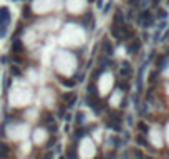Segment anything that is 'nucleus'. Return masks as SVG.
<instances>
[{
    "mask_svg": "<svg viewBox=\"0 0 169 159\" xmlns=\"http://www.w3.org/2000/svg\"><path fill=\"white\" fill-rule=\"evenodd\" d=\"M138 23L143 28H149V27L154 25V15H152L149 10H143L141 13L138 15Z\"/></svg>",
    "mask_w": 169,
    "mask_h": 159,
    "instance_id": "nucleus-1",
    "label": "nucleus"
},
{
    "mask_svg": "<svg viewBox=\"0 0 169 159\" xmlns=\"http://www.w3.org/2000/svg\"><path fill=\"white\" fill-rule=\"evenodd\" d=\"M139 48H141V40L134 38L133 42L128 45V53H129V55H136V53L139 51Z\"/></svg>",
    "mask_w": 169,
    "mask_h": 159,
    "instance_id": "nucleus-2",
    "label": "nucleus"
},
{
    "mask_svg": "<svg viewBox=\"0 0 169 159\" xmlns=\"http://www.w3.org/2000/svg\"><path fill=\"white\" fill-rule=\"evenodd\" d=\"M101 50L105 55H108V56H113V45H111V42L108 38H103V42H101Z\"/></svg>",
    "mask_w": 169,
    "mask_h": 159,
    "instance_id": "nucleus-3",
    "label": "nucleus"
},
{
    "mask_svg": "<svg viewBox=\"0 0 169 159\" xmlns=\"http://www.w3.org/2000/svg\"><path fill=\"white\" fill-rule=\"evenodd\" d=\"M167 62H169V55H161V56H158V60H156L158 71H163L164 68L167 66Z\"/></svg>",
    "mask_w": 169,
    "mask_h": 159,
    "instance_id": "nucleus-4",
    "label": "nucleus"
},
{
    "mask_svg": "<svg viewBox=\"0 0 169 159\" xmlns=\"http://www.w3.org/2000/svg\"><path fill=\"white\" fill-rule=\"evenodd\" d=\"M63 100L67 101V106H65V108L71 109L73 106H75V103H76V95L75 93H67V95H63Z\"/></svg>",
    "mask_w": 169,
    "mask_h": 159,
    "instance_id": "nucleus-5",
    "label": "nucleus"
},
{
    "mask_svg": "<svg viewBox=\"0 0 169 159\" xmlns=\"http://www.w3.org/2000/svg\"><path fill=\"white\" fill-rule=\"evenodd\" d=\"M9 22H10V10L7 9V7H2V9H0V23L9 25Z\"/></svg>",
    "mask_w": 169,
    "mask_h": 159,
    "instance_id": "nucleus-6",
    "label": "nucleus"
},
{
    "mask_svg": "<svg viewBox=\"0 0 169 159\" xmlns=\"http://www.w3.org/2000/svg\"><path fill=\"white\" fill-rule=\"evenodd\" d=\"M131 73H133V70H131L129 63H128V62H123V63H121V66H119V76L126 78V76H129Z\"/></svg>",
    "mask_w": 169,
    "mask_h": 159,
    "instance_id": "nucleus-7",
    "label": "nucleus"
},
{
    "mask_svg": "<svg viewBox=\"0 0 169 159\" xmlns=\"http://www.w3.org/2000/svg\"><path fill=\"white\" fill-rule=\"evenodd\" d=\"M23 50V45L20 42V38H13L12 40V51H13V55H18V53H22Z\"/></svg>",
    "mask_w": 169,
    "mask_h": 159,
    "instance_id": "nucleus-8",
    "label": "nucleus"
},
{
    "mask_svg": "<svg viewBox=\"0 0 169 159\" xmlns=\"http://www.w3.org/2000/svg\"><path fill=\"white\" fill-rule=\"evenodd\" d=\"M10 153V148L5 144V142H0V159H7Z\"/></svg>",
    "mask_w": 169,
    "mask_h": 159,
    "instance_id": "nucleus-9",
    "label": "nucleus"
},
{
    "mask_svg": "<svg viewBox=\"0 0 169 159\" xmlns=\"http://www.w3.org/2000/svg\"><path fill=\"white\" fill-rule=\"evenodd\" d=\"M113 23H119V25H123L125 23V13H123V10H116V13H114V22Z\"/></svg>",
    "mask_w": 169,
    "mask_h": 159,
    "instance_id": "nucleus-10",
    "label": "nucleus"
},
{
    "mask_svg": "<svg viewBox=\"0 0 169 159\" xmlns=\"http://www.w3.org/2000/svg\"><path fill=\"white\" fill-rule=\"evenodd\" d=\"M136 142H138L139 146H143V148H151L149 142L146 141V138H144V134H138V136H136Z\"/></svg>",
    "mask_w": 169,
    "mask_h": 159,
    "instance_id": "nucleus-11",
    "label": "nucleus"
},
{
    "mask_svg": "<svg viewBox=\"0 0 169 159\" xmlns=\"http://www.w3.org/2000/svg\"><path fill=\"white\" fill-rule=\"evenodd\" d=\"M58 81H60V83L61 85H63V86H67V88H73V86H75V80H65V78H60V76H58Z\"/></svg>",
    "mask_w": 169,
    "mask_h": 159,
    "instance_id": "nucleus-12",
    "label": "nucleus"
},
{
    "mask_svg": "<svg viewBox=\"0 0 169 159\" xmlns=\"http://www.w3.org/2000/svg\"><path fill=\"white\" fill-rule=\"evenodd\" d=\"M23 18H32V17H33V12H32V7L30 5H25V7H23Z\"/></svg>",
    "mask_w": 169,
    "mask_h": 159,
    "instance_id": "nucleus-13",
    "label": "nucleus"
},
{
    "mask_svg": "<svg viewBox=\"0 0 169 159\" xmlns=\"http://www.w3.org/2000/svg\"><path fill=\"white\" fill-rule=\"evenodd\" d=\"M67 159H78V156H76V149H75V148L67 149Z\"/></svg>",
    "mask_w": 169,
    "mask_h": 159,
    "instance_id": "nucleus-14",
    "label": "nucleus"
},
{
    "mask_svg": "<svg viewBox=\"0 0 169 159\" xmlns=\"http://www.w3.org/2000/svg\"><path fill=\"white\" fill-rule=\"evenodd\" d=\"M75 119H76V123H78V124H81V126H83V124H85V113H83V111L76 113Z\"/></svg>",
    "mask_w": 169,
    "mask_h": 159,
    "instance_id": "nucleus-15",
    "label": "nucleus"
},
{
    "mask_svg": "<svg viewBox=\"0 0 169 159\" xmlns=\"http://www.w3.org/2000/svg\"><path fill=\"white\" fill-rule=\"evenodd\" d=\"M138 129L141 131V134H146V133H148V129H149V128H148V124L144 123V121H139V123H138Z\"/></svg>",
    "mask_w": 169,
    "mask_h": 159,
    "instance_id": "nucleus-16",
    "label": "nucleus"
},
{
    "mask_svg": "<svg viewBox=\"0 0 169 159\" xmlns=\"http://www.w3.org/2000/svg\"><path fill=\"white\" fill-rule=\"evenodd\" d=\"M10 73H12L13 76H20V75H22V70H20L18 66H12V68H10Z\"/></svg>",
    "mask_w": 169,
    "mask_h": 159,
    "instance_id": "nucleus-17",
    "label": "nucleus"
},
{
    "mask_svg": "<svg viewBox=\"0 0 169 159\" xmlns=\"http://www.w3.org/2000/svg\"><path fill=\"white\" fill-rule=\"evenodd\" d=\"M85 134H86V129H85V128H81V129H78V131H76L75 138H76V139H81V138H83Z\"/></svg>",
    "mask_w": 169,
    "mask_h": 159,
    "instance_id": "nucleus-18",
    "label": "nucleus"
},
{
    "mask_svg": "<svg viewBox=\"0 0 169 159\" xmlns=\"http://www.w3.org/2000/svg\"><path fill=\"white\" fill-rule=\"evenodd\" d=\"M158 18H161V20H166V18H167V12H166V10H163V9L158 10Z\"/></svg>",
    "mask_w": 169,
    "mask_h": 159,
    "instance_id": "nucleus-19",
    "label": "nucleus"
},
{
    "mask_svg": "<svg viewBox=\"0 0 169 159\" xmlns=\"http://www.w3.org/2000/svg\"><path fill=\"white\" fill-rule=\"evenodd\" d=\"M158 75H159V71H154V73H151V75H149V83H151V85L156 83V78H158Z\"/></svg>",
    "mask_w": 169,
    "mask_h": 159,
    "instance_id": "nucleus-20",
    "label": "nucleus"
},
{
    "mask_svg": "<svg viewBox=\"0 0 169 159\" xmlns=\"http://www.w3.org/2000/svg\"><path fill=\"white\" fill-rule=\"evenodd\" d=\"M12 62L20 65V63H23V58H22V56H18V55H13V56H12Z\"/></svg>",
    "mask_w": 169,
    "mask_h": 159,
    "instance_id": "nucleus-21",
    "label": "nucleus"
},
{
    "mask_svg": "<svg viewBox=\"0 0 169 159\" xmlns=\"http://www.w3.org/2000/svg\"><path fill=\"white\" fill-rule=\"evenodd\" d=\"M111 7H113V3H111V2H108V3H106V5H105V7H103V13L106 15V13H108V12L111 10Z\"/></svg>",
    "mask_w": 169,
    "mask_h": 159,
    "instance_id": "nucleus-22",
    "label": "nucleus"
},
{
    "mask_svg": "<svg viewBox=\"0 0 169 159\" xmlns=\"http://www.w3.org/2000/svg\"><path fill=\"white\" fill-rule=\"evenodd\" d=\"M118 86H119V88H121V89H123V91H128V88H129V86H128V83H125V81H121V83H119V85H118Z\"/></svg>",
    "mask_w": 169,
    "mask_h": 159,
    "instance_id": "nucleus-23",
    "label": "nucleus"
},
{
    "mask_svg": "<svg viewBox=\"0 0 169 159\" xmlns=\"http://www.w3.org/2000/svg\"><path fill=\"white\" fill-rule=\"evenodd\" d=\"M10 85H12V80L10 78H5V88H9Z\"/></svg>",
    "mask_w": 169,
    "mask_h": 159,
    "instance_id": "nucleus-24",
    "label": "nucleus"
},
{
    "mask_svg": "<svg viewBox=\"0 0 169 159\" xmlns=\"http://www.w3.org/2000/svg\"><path fill=\"white\" fill-rule=\"evenodd\" d=\"M65 121H71V115H70V113L65 115Z\"/></svg>",
    "mask_w": 169,
    "mask_h": 159,
    "instance_id": "nucleus-25",
    "label": "nucleus"
},
{
    "mask_svg": "<svg viewBox=\"0 0 169 159\" xmlns=\"http://www.w3.org/2000/svg\"><path fill=\"white\" fill-rule=\"evenodd\" d=\"M126 104H128V100H126V98H125V100L121 101V108H126Z\"/></svg>",
    "mask_w": 169,
    "mask_h": 159,
    "instance_id": "nucleus-26",
    "label": "nucleus"
},
{
    "mask_svg": "<svg viewBox=\"0 0 169 159\" xmlns=\"http://www.w3.org/2000/svg\"><path fill=\"white\" fill-rule=\"evenodd\" d=\"M7 60H9L7 56H2V58H0V63H7Z\"/></svg>",
    "mask_w": 169,
    "mask_h": 159,
    "instance_id": "nucleus-27",
    "label": "nucleus"
},
{
    "mask_svg": "<svg viewBox=\"0 0 169 159\" xmlns=\"http://www.w3.org/2000/svg\"><path fill=\"white\" fill-rule=\"evenodd\" d=\"M96 5L98 7H103V0H96Z\"/></svg>",
    "mask_w": 169,
    "mask_h": 159,
    "instance_id": "nucleus-28",
    "label": "nucleus"
},
{
    "mask_svg": "<svg viewBox=\"0 0 169 159\" xmlns=\"http://www.w3.org/2000/svg\"><path fill=\"white\" fill-rule=\"evenodd\" d=\"M17 2H22V0H17Z\"/></svg>",
    "mask_w": 169,
    "mask_h": 159,
    "instance_id": "nucleus-29",
    "label": "nucleus"
},
{
    "mask_svg": "<svg viewBox=\"0 0 169 159\" xmlns=\"http://www.w3.org/2000/svg\"><path fill=\"white\" fill-rule=\"evenodd\" d=\"M28 2H32V0H28Z\"/></svg>",
    "mask_w": 169,
    "mask_h": 159,
    "instance_id": "nucleus-30",
    "label": "nucleus"
}]
</instances>
